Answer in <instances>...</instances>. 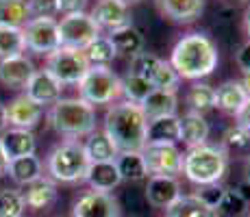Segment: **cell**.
I'll use <instances>...</instances> for the list:
<instances>
[{"label":"cell","instance_id":"obj_1","mask_svg":"<svg viewBox=\"0 0 250 217\" xmlns=\"http://www.w3.org/2000/svg\"><path fill=\"white\" fill-rule=\"evenodd\" d=\"M220 55L213 39L205 33H187L174 43L170 55V65L176 70L179 79L200 80L213 74Z\"/></svg>","mask_w":250,"mask_h":217},{"label":"cell","instance_id":"obj_2","mask_svg":"<svg viewBox=\"0 0 250 217\" xmlns=\"http://www.w3.org/2000/svg\"><path fill=\"white\" fill-rule=\"evenodd\" d=\"M146 126L148 119L142 107L122 100L107 109L103 133L111 139L118 152H142L146 148Z\"/></svg>","mask_w":250,"mask_h":217},{"label":"cell","instance_id":"obj_3","mask_svg":"<svg viewBox=\"0 0 250 217\" xmlns=\"http://www.w3.org/2000/svg\"><path fill=\"white\" fill-rule=\"evenodd\" d=\"M229 167V152L218 143H203L183 154V174L196 187L218 185Z\"/></svg>","mask_w":250,"mask_h":217},{"label":"cell","instance_id":"obj_4","mask_svg":"<svg viewBox=\"0 0 250 217\" xmlns=\"http://www.w3.org/2000/svg\"><path fill=\"white\" fill-rule=\"evenodd\" d=\"M48 122L68 139L87 137L96 130V109L81 98H61L50 107Z\"/></svg>","mask_w":250,"mask_h":217},{"label":"cell","instance_id":"obj_5","mask_svg":"<svg viewBox=\"0 0 250 217\" xmlns=\"http://www.w3.org/2000/svg\"><path fill=\"white\" fill-rule=\"evenodd\" d=\"M89 167V158L85 154V148L76 139H65L59 146L48 154L46 170L52 182H65V185H74V182L85 180V174Z\"/></svg>","mask_w":250,"mask_h":217},{"label":"cell","instance_id":"obj_6","mask_svg":"<svg viewBox=\"0 0 250 217\" xmlns=\"http://www.w3.org/2000/svg\"><path fill=\"white\" fill-rule=\"evenodd\" d=\"M76 87H79V98L94 109L98 104H113L122 96L120 76L111 67H89L87 74Z\"/></svg>","mask_w":250,"mask_h":217},{"label":"cell","instance_id":"obj_7","mask_svg":"<svg viewBox=\"0 0 250 217\" xmlns=\"http://www.w3.org/2000/svg\"><path fill=\"white\" fill-rule=\"evenodd\" d=\"M89 61L83 50L74 48H57L46 57V67L61 85H79L89 70Z\"/></svg>","mask_w":250,"mask_h":217},{"label":"cell","instance_id":"obj_8","mask_svg":"<svg viewBox=\"0 0 250 217\" xmlns=\"http://www.w3.org/2000/svg\"><path fill=\"white\" fill-rule=\"evenodd\" d=\"M59 24V43L61 48H74V50H85L91 41H96L103 31L98 28V24L94 22V18L85 11L79 13H68L61 18Z\"/></svg>","mask_w":250,"mask_h":217},{"label":"cell","instance_id":"obj_9","mask_svg":"<svg viewBox=\"0 0 250 217\" xmlns=\"http://www.w3.org/2000/svg\"><path fill=\"white\" fill-rule=\"evenodd\" d=\"M24 35V46L26 50L35 52V55H50L57 48H61L59 43V24L55 18H31L22 26Z\"/></svg>","mask_w":250,"mask_h":217},{"label":"cell","instance_id":"obj_10","mask_svg":"<svg viewBox=\"0 0 250 217\" xmlns=\"http://www.w3.org/2000/svg\"><path fill=\"white\" fill-rule=\"evenodd\" d=\"M150 176H179L183 174V152L176 146H146L142 150Z\"/></svg>","mask_w":250,"mask_h":217},{"label":"cell","instance_id":"obj_11","mask_svg":"<svg viewBox=\"0 0 250 217\" xmlns=\"http://www.w3.org/2000/svg\"><path fill=\"white\" fill-rule=\"evenodd\" d=\"M72 217H120V202L113 194L85 191L72 206Z\"/></svg>","mask_w":250,"mask_h":217},{"label":"cell","instance_id":"obj_12","mask_svg":"<svg viewBox=\"0 0 250 217\" xmlns=\"http://www.w3.org/2000/svg\"><path fill=\"white\" fill-rule=\"evenodd\" d=\"M61 89H63V85L48 70H35V74L24 87V96H28L33 102L44 109L48 104L52 107L57 100H61Z\"/></svg>","mask_w":250,"mask_h":217},{"label":"cell","instance_id":"obj_13","mask_svg":"<svg viewBox=\"0 0 250 217\" xmlns=\"http://www.w3.org/2000/svg\"><path fill=\"white\" fill-rule=\"evenodd\" d=\"M183 196L181 182L174 176H148L146 182V200L155 209L167 211Z\"/></svg>","mask_w":250,"mask_h":217},{"label":"cell","instance_id":"obj_14","mask_svg":"<svg viewBox=\"0 0 250 217\" xmlns=\"http://www.w3.org/2000/svg\"><path fill=\"white\" fill-rule=\"evenodd\" d=\"M94 18V22L98 24L100 31H118V28L128 26L131 22V13H128V4L122 0H98V4L94 7V11L89 13Z\"/></svg>","mask_w":250,"mask_h":217},{"label":"cell","instance_id":"obj_15","mask_svg":"<svg viewBox=\"0 0 250 217\" xmlns=\"http://www.w3.org/2000/svg\"><path fill=\"white\" fill-rule=\"evenodd\" d=\"M42 113H44V109H42L40 104H35L24 94L16 96V98L7 104V119H9V124H11V128L33 130L42 122Z\"/></svg>","mask_w":250,"mask_h":217},{"label":"cell","instance_id":"obj_16","mask_svg":"<svg viewBox=\"0 0 250 217\" xmlns=\"http://www.w3.org/2000/svg\"><path fill=\"white\" fill-rule=\"evenodd\" d=\"M35 74V65L26 55L9 57L0 61V83L9 89H22Z\"/></svg>","mask_w":250,"mask_h":217},{"label":"cell","instance_id":"obj_17","mask_svg":"<svg viewBox=\"0 0 250 217\" xmlns=\"http://www.w3.org/2000/svg\"><path fill=\"white\" fill-rule=\"evenodd\" d=\"M181 141L179 115H163L148 119L146 126V146H176Z\"/></svg>","mask_w":250,"mask_h":217},{"label":"cell","instance_id":"obj_18","mask_svg":"<svg viewBox=\"0 0 250 217\" xmlns=\"http://www.w3.org/2000/svg\"><path fill=\"white\" fill-rule=\"evenodd\" d=\"M0 143H2V150L9 161L20 157H31L37 150L33 130H24V128H7L0 135Z\"/></svg>","mask_w":250,"mask_h":217},{"label":"cell","instance_id":"obj_19","mask_svg":"<svg viewBox=\"0 0 250 217\" xmlns=\"http://www.w3.org/2000/svg\"><path fill=\"white\" fill-rule=\"evenodd\" d=\"M157 7L176 24H191L205 11V0H157Z\"/></svg>","mask_w":250,"mask_h":217},{"label":"cell","instance_id":"obj_20","mask_svg":"<svg viewBox=\"0 0 250 217\" xmlns=\"http://www.w3.org/2000/svg\"><path fill=\"white\" fill-rule=\"evenodd\" d=\"M179 128H181V141L187 148H196L203 146L209 139V122L205 119V115L194 113V111H187V113L179 115Z\"/></svg>","mask_w":250,"mask_h":217},{"label":"cell","instance_id":"obj_21","mask_svg":"<svg viewBox=\"0 0 250 217\" xmlns=\"http://www.w3.org/2000/svg\"><path fill=\"white\" fill-rule=\"evenodd\" d=\"M85 180L91 187V191L111 194L115 187L122 182V178H120V172L115 167V161H107V163H89Z\"/></svg>","mask_w":250,"mask_h":217},{"label":"cell","instance_id":"obj_22","mask_svg":"<svg viewBox=\"0 0 250 217\" xmlns=\"http://www.w3.org/2000/svg\"><path fill=\"white\" fill-rule=\"evenodd\" d=\"M139 107H142L146 119L163 118V115H176V109H179V98H176V91L152 89L150 94H148V98L144 100Z\"/></svg>","mask_w":250,"mask_h":217},{"label":"cell","instance_id":"obj_23","mask_svg":"<svg viewBox=\"0 0 250 217\" xmlns=\"http://www.w3.org/2000/svg\"><path fill=\"white\" fill-rule=\"evenodd\" d=\"M7 176L11 178L16 185L28 187L42 178V161L35 157V154L11 158V161H9V167H7Z\"/></svg>","mask_w":250,"mask_h":217},{"label":"cell","instance_id":"obj_24","mask_svg":"<svg viewBox=\"0 0 250 217\" xmlns=\"http://www.w3.org/2000/svg\"><path fill=\"white\" fill-rule=\"evenodd\" d=\"M24 196V206L28 211H44L48 206L55 204L57 200V187L52 180L42 176L37 182L26 187V191H22Z\"/></svg>","mask_w":250,"mask_h":217},{"label":"cell","instance_id":"obj_25","mask_svg":"<svg viewBox=\"0 0 250 217\" xmlns=\"http://www.w3.org/2000/svg\"><path fill=\"white\" fill-rule=\"evenodd\" d=\"M246 91L242 89L239 80H224L222 85L215 89V107L224 113L237 115L242 107L246 104Z\"/></svg>","mask_w":250,"mask_h":217},{"label":"cell","instance_id":"obj_26","mask_svg":"<svg viewBox=\"0 0 250 217\" xmlns=\"http://www.w3.org/2000/svg\"><path fill=\"white\" fill-rule=\"evenodd\" d=\"M115 167L120 172V178L126 182H142V180H148V176H150L146 163H144L142 152H118Z\"/></svg>","mask_w":250,"mask_h":217},{"label":"cell","instance_id":"obj_27","mask_svg":"<svg viewBox=\"0 0 250 217\" xmlns=\"http://www.w3.org/2000/svg\"><path fill=\"white\" fill-rule=\"evenodd\" d=\"M109 41L113 43L115 52L118 55H128V57H135L137 52L144 50V35L137 31L133 24L124 28H118V31L109 33Z\"/></svg>","mask_w":250,"mask_h":217},{"label":"cell","instance_id":"obj_28","mask_svg":"<svg viewBox=\"0 0 250 217\" xmlns=\"http://www.w3.org/2000/svg\"><path fill=\"white\" fill-rule=\"evenodd\" d=\"M83 148L89 163H107V161H115V157H118V150L111 143V139L104 133H100V130H94L91 135H87V141L83 143Z\"/></svg>","mask_w":250,"mask_h":217},{"label":"cell","instance_id":"obj_29","mask_svg":"<svg viewBox=\"0 0 250 217\" xmlns=\"http://www.w3.org/2000/svg\"><path fill=\"white\" fill-rule=\"evenodd\" d=\"M166 213V217H215L213 211L203 204L196 194H183Z\"/></svg>","mask_w":250,"mask_h":217},{"label":"cell","instance_id":"obj_30","mask_svg":"<svg viewBox=\"0 0 250 217\" xmlns=\"http://www.w3.org/2000/svg\"><path fill=\"white\" fill-rule=\"evenodd\" d=\"M31 20L26 0H0V26L22 28Z\"/></svg>","mask_w":250,"mask_h":217},{"label":"cell","instance_id":"obj_31","mask_svg":"<svg viewBox=\"0 0 250 217\" xmlns=\"http://www.w3.org/2000/svg\"><path fill=\"white\" fill-rule=\"evenodd\" d=\"M187 107L194 113L205 115L207 111L215 109V87L207 83H194L187 91Z\"/></svg>","mask_w":250,"mask_h":217},{"label":"cell","instance_id":"obj_32","mask_svg":"<svg viewBox=\"0 0 250 217\" xmlns=\"http://www.w3.org/2000/svg\"><path fill=\"white\" fill-rule=\"evenodd\" d=\"M85 57H87L91 67H111L113 59L118 57L113 43L109 41L107 35H100L96 41H91L87 48H85Z\"/></svg>","mask_w":250,"mask_h":217},{"label":"cell","instance_id":"obj_33","mask_svg":"<svg viewBox=\"0 0 250 217\" xmlns=\"http://www.w3.org/2000/svg\"><path fill=\"white\" fill-rule=\"evenodd\" d=\"M120 87H122V96L133 104H142L144 100L148 98V94L152 91L150 80L142 79V76H135L128 72L126 76L120 79Z\"/></svg>","mask_w":250,"mask_h":217},{"label":"cell","instance_id":"obj_34","mask_svg":"<svg viewBox=\"0 0 250 217\" xmlns=\"http://www.w3.org/2000/svg\"><path fill=\"white\" fill-rule=\"evenodd\" d=\"M248 211V200L239 189H224V196L220 200L215 217H244Z\"/></svg>","mask_w":250,"mask_h":217},{"label":"cell","instance_id":"obj_35","mask_svg":"<svg viewBox=\"0 0 250 217\" xmlns=\"http://www.w3.org/2000/svg\"><path fill=\"white\" fill-rule=\"evenodd\" d=\"M24 50H26V46H24L22 28L0 26V61L24 55Z\"/></svg>","mask_w":250,"mask_h":217},{"label":"cell","instance_id":"obj_36","mask_svg":"<svg viewBox=\"0 0 250 217\" xmlns=\"http://www.w3.org/2000/svg\"><path fill=\"white\" fill-rule=\"evenodd\" d=\"M179 74H176V70L170 65V61H163L159 59V63H157L155 72H152V79H150V85L152 89H161V91H176L179 89Z\"/></svg>","mask_w":250,"mask_h":217},{"label":"cell","instance_id":"obj_37","mask_svg":"<svg viewBox=\"0 0 250 217\" xmlns=\"http://www.w3.org/2000/svg\"><path fill=\"white\" fill-rule=\"evenodd\" d=\"M26 206H24V196L18 189H2L0 191V217H22Z\"/></svg>","mask_w":250,"mask_h":217},{"label":"cell","instance_id":"obj_38","mask_svg":"<svg viewBox=\"0 0 250 217\" xmlns=\"http://www.w3.org/2000/svg\"><path fill=\"white\" fill-rule=\"evenodd\" d=\"M157 63H159V57L152 55V52H148V50H142V52H137L135 57H131V70L128 72L135 74V76H142V79H146V80H150Z\"/></svg>","mask_w":250,"mask_h":217},{"label":"cell","instance_id":"obj_39","mask_svg":"<svg viewBox=\"0 0 250 217\" xmlns=\"http://www.w3.org/2000/svg\"><path fill=\"white\" fill-rule=\"evenodd\" d=\"M224 141L222 146L224 148H235V150H244V148H250V133L248 130H244L242 126H230L227 128V133H224Z\"/></svg>","mask_w":250,"mask_h":217},{"label":"cell","instance_id":"obj_40","mask_svg":"<svg viewBox=\"0 0 250 217\" xmlns=\"http://www.w3.org/2000/svg\"><path fill=\"white\" fill-rule=\"evenodd\" d=\"M31 18H55L59 13L57 0H26Z\"/></svg>","mask_w":250,"mask_h":217},{"label":"cell","instance_id":"obj_41","mask_svg":"<svg viewBox=\"0 0 250 217\" xmlns=\"http://www.w3.org/2000/svg\"><path fill=\"white\" fill-rule=\"evenodd\" d=\"M196 196L200 197V202H203V204H207L215 213V209H218L220 200H222V196H224V189L220 185H205V187H198Z\"/></svg>","mask_w":250,"mask_h":217},{"label":"cell","instance_id":"obj_42","mask_svg":"<svg viewBox=\"0 0 250 217\" xmlns=\"http://www.w3.org/2000/svg\"><path fill=\"white\" fill-rule=\"evenodd\" d=\"M235 63H237V67L244 72V74L250 72V39L237 50V55H235Z\"/></svg>","mask_w":250,"mask_h":217},{"label":"cell","instance_id":"obj_43","mask_svg":"<svg viewBox=\"0 0 250 217\" xmlns=\"http://www.w3.org/2000/svg\"><path fill=\"white\" fill-rule=\"evenodd\" d=\"M57 2H59V11H63L65 16L85 11V7H87V0H57Z\"/></svg>","mask_w":250,"mask_h":217},{"label":"cell","instance_id":"obj_44","mask_svg":"<svg viewBox=\"0 0 250 217\" xmlns=\"http://www.w3.org/2000/svg\"><path fill=\"white\" fill-rule=\"evenodd\" d=\"M235 119H237V126H242L244 130L250 133V100H246V104H244L242 111L235 115Z\"/></svg>","mask_w":250,"mask_h":217},{"label":"cell","instance_id":"obj_45","mask_svg":"<svg viewBox=\"0 0 250 217\" xmlns=\"http://www.w3.org/2000/svg\"><path fill=\"white\" fill-rule=\"evenodd\" d=\"M9 128V119H7V104L0 102V133Z\"/></svg>","mask_w":250,"mask_h":217},{"label":"cell","instance_id":"obj_46","mask_svg":"<svg viewBox=\"0 0 250 217\" xmlns=\"http://www.w3.org/2000/svg\"><path fill=\"white\" fill-rule=\"evenodd\" d=\"M7 167H9V158L2 150V143H0V176H7Z\"/></svg>","mask_w":250,"mask_h":217},{"label":"cell","instance_id":"obj_47","mask_svg":"<svg viewBox=\"0 0 250 217\" xmlns=\"http://www.w3.org/2000/svg\"><path fill=\"white\" fill-rule=\"evenodd\" d=\"M239 85H242V89L246 91V98L250 100V72H246V74L242 76V80H239Z\"/></svg>","mask_w":250,"mask_h":217},{"label":"cell","instance_id":"obj_48","mask_svg":"<svg viewBox=\"0 0 250 217\" xmlns=\"http://www.w3.org/2000/svg\"><path fill=\"white\" fill-rule=\"evenodd\" d=\"M244 180L250 185V157L246 158V163H244Z\"/></svg>","mask_w":250,"mask_h":217},{"label":"cell","instance_id":"obj_49","mask_svg":"<svg viewBox=\"0 0 250 217\" xmlns=\"http://www.w3.org/2000/svg\"><path fill=\"white\" fill-rule=\"evenodd\" d=\"M244 26H246V35H248V39H250V7H248V11H246V18H244Z\"/></svg>","mask_w":250,"mask_h":217},{"label":"cell","instance_id":"obj_50","mask_svg":"<svg viewBox=\"0 0 250 217\" xmlns=\"http://www.w3.org/2000/svg\"><path fill=\"white\" fill-rule=\"evenodd\" d=\"M122 2H126V4H131V2H137V0H122Z\"/></svg>","mask_w":250,"mask_h":217},{"label":"cell","instance_id":"obj_51","mask_svg":"<svg viewBox=\"0 0 250 217\" xmlns=\"http://www.w3.org/2000/svg\"><path fill=\"white\" fill-rule=\"evenodd\" d=\"M230 2H244V0H230Z\"/></svg>","mask_w":250,"mask_h":217},{"label":"cell","instance_id":"obj_52","mask_svg":"<svg viewBox=\"0 0 250 217\" xmlns=\"http://www.w3.org/2000/svg\"><path fill=\"white\" fill-rule=\"evenodd\" d=\"M248 211H250V209H248Z\"/></svg>","mask_w":250,"mask_h":217}]
</instances>
